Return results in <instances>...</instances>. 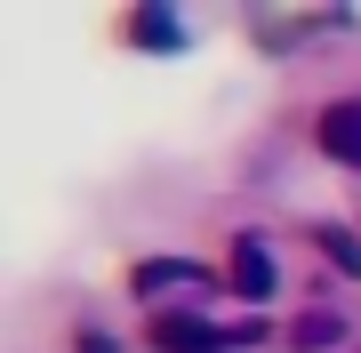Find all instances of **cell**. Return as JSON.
Listing matches in <instances>:
<instances>
[{"mask_svg": "<svg viewBox=\"0 0 361 353\" xmlns=\"http://www.w3.org/2000/svg\"><path fill=\"white\" fill-rule=\"evenodd\" d=\"M153 345L161 353H241V337L201 314H153Z\"/></svg>", "mask_w": 361, "mask_h": 353, "instance_id": "obj_2", "label": "cell"}, {"mask_svg": "<svg viewBox=\"0 0 361 353\" xmlns=\"http://www.w3.org/2000/svg\"><path fill=\"white\" fill-rule=\"evenodd\" d=\"M313 249H322L345 281H361V233H345V225H313Z\"/></svg>", "mask_w": 361, "mask_h": 353, "instance_id": "obj_6", "label": "cell"}, {"mask_svg": "<svg viewBox=\"0 0 361 353\" xmlns=\"http://www.w3.org/2000/svg\"><path fill=\"white\" fill-rule=\"evenodd\" d=\"M313 144H322L337 169H361V97H337V105L313 113Z\"/></svg>", "mask_w": 361, "mask_h": 353, "instance_id": "obj_3", "label": "cell"}, {"mask_svg": "<svg viewBox=\"0 0 361 353\" xmlns=\"http://www.w3.org/2000/svg\"><path fill=\"white\" fill-rule=\"evenodd\" d=\"M113 40L121 49H145V56H185L193 49V25H185L177 8H161V0H145V8H121Z\"/></svg>", "mask_w": 361, "mask_h": 353, "instance_id": "obj_1", "label": "cell"}, {"mask_svg": "<svg viewBox=\"0 0 361 353\" xmlns=\"http://www.w3.org/2000/svg\"><path fill=\"white\" fill-rule=\"evenodd\" d=\"M233 289H241L249 305H265L273 289H281V265H273V249H265V241H249V233L233 241Z\"/></svg>", "mask_w": 361, "mask_h": 353, "instance_id": "obj_4", "label": "cell"}, {"mask_svg": "<svg viewBox=\"0 0 361 353\" xmlns=\"http://www.w3.org/2000/svg\"><path fill=\"white\" fill-rule=\"evenodd\" d=\"M337 337H345V321H337V314H305V321L289 329L297 353H322V345H337Z\"/></svg>", "mask_w": 361, "mask_h": 353, "instance_id": "obj_7", "label": "cell"}, {"mask_svg": "<svg viewBox=\"0 0 361 353\" xmlns=\"http://www.w3.org/2000/svg\"><path fill=\"white\" fill-rule=\"evenodd\" d=\"M177 281H209V265H193V257H145L137 265V273H129V289H137V297H161V289H177Z\"/></svg>", "mask_w": 361, "mask_h": 353, "instance_id": "obj_5", "label": "cell"}, {"mask_svg": "<svg viewBox=\"0 0 361 353\" xmlns=\"http://www.w3.org/2000/svg\"><path fill=\"white\" fill-rule=\"evenodd\" d=\"M80 353H121V345L104 337V329H80Z\"/></svg>", "mask_w": 361, "mask_h": 353, "instance_id": "obj_8", "label": "cell"}]
</instances>
